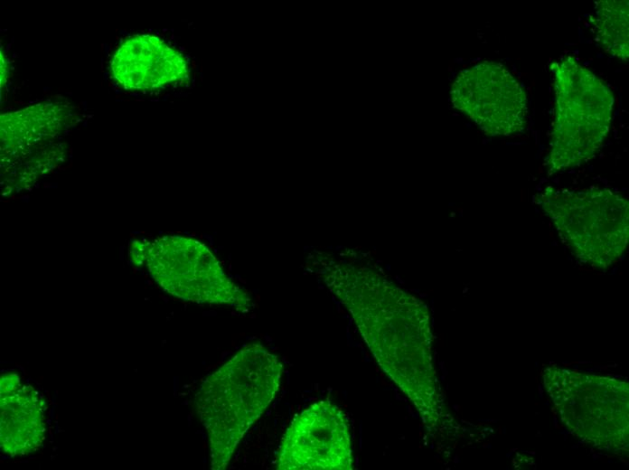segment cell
Returning a JSON list of instances; mask_svg holds the SVG:
<instances>
[{"label":"cell","instance_id":"1","mask_svg":"<svg viewBox=\"0 0 629 470\" xmlns=\"http://www.w3.org/2000/svg\"><path fill=\"white\" fill-rule=\"evenodd\" d=\"M282 364L260 344L239 350L202 382L196 410L210 443L213 470L224 469L245 433L279 389Z\"/></svg>","mask_w":629,"mask_h":470},{"label":"cell","instance_id":"2","mask_svg":"<svg viewBox=\"0 0 629 470\" xmlns=\"http://www.w3.org/2000/svg\"><path fill=\"white\" fill-rule=\"evenodd\" d=\"M552 70L555 105L548 165L558 173L598 153L610 132L615 99L604 80L572 56L555 62Z\"/></svg>","mask_w":629,"mask_h":470},{"label":"cell","instance_id":"3","mask_svg":"<svg viewBox=\"0 0 629 470\" xmlns=\"http://www.w3.org/2000/svg\"><path fill=\"white\" fill-rule=\"evenodd\" d=\"M368 306L352 307L368 347L382 371L399 386L423 417L437 409V389L428 329L418 311L400 315L383 295Z\"/></svg>","mask_w":629,"mask_h":470},{"label":"cell","instance_id":"4","mask_svg":"<svg viewBox=\"0 0 629 470\" xmlns=\"http://www.w3.org/2000/svg\"><path fill=\"white\" fill-rule=\"evenodd\" d=\"M540 202L563 242L581 261L605 268L619 260L629 237V204L610 189L547 187Z\"/></svg>","mask_w":629,"mask_h":470},{"label":"cell","instance_id":"5","mask_svg":"<svg viewBox=\"0 0 629 470\" xmlns=\"http://www.w3.org/2000/svg\"><path fill=\"white\" fill-rule=\"evenodd\" d=\"M451 102L490 136H510L527 125L528 100L502 64L483 61L461 70L451 86Z\"/></svg>","mask_w":629,"mask_h":470},{"label":"cell","instance_id":"6","mask_svg":"<svg viewBox=\"0 0 629 470\" xmlns=\"http://www.w3.org/2000/svg\"><path fill=\"white\" fill-rule=\"evenodd\" d=\"M276 468L351 470L350 428L341 408L320 400L297 414L283 436Z\"/></svg>","mask_w":629,"mask_h":470},{"label":"cell","instance_id":"7","mask_svg":"<svg viewBox=\"0 0 629 470\" xmlns=\"http://www.w3.org/2000/svg\"><path fill=\"white\" fill-rule=\"evenodd\" d=\"M149 271L167 292L185 300L243 308L249 298L203 249H158L147 258Z\"/></svg>","mask_w":629,"mask_h":470},{"label":"cell","instance_id":"8","mask_svg":"<svg viewBox=\"0 0 629 470\" xmlns=\"http://www.w3.org/2000/svg\"><path fill=\"white\" fill-rule=\"evenodd\" d=\"M113 77L127 89H155L188 79L189 66L178 51L150 35L127 39L111 60Z\"/></svg>","mask_w":629,"mask_h":470},{"label":"cell","instance_id":"9","mask_svg":"<svg viewBox=\"0 0 629 470\" xmlns=\"http://www.w3.org/2000/svg\"><path fill=\"white\" fill-rule=\"evenodd\" d=\"M45 402L32 385L15 373L1 377V448L10 456L37 451L46 429Z\"/></svg>","mask_w":629,"mask_h":470},{"label":"cell","instance_id":"10","mask_svg":"<svg viewBox=\"0 0 629 470\" xmlns=\"http://www.w3.org/2000/svg\"><path fill=\"white\" fill-rule=\"evenodd\" d=\"M596 30L605 52L622 61L629 56L627 0H604L597 5Z\"/></svg>","mask_w":629,"mask_h":470}]
</instances>
